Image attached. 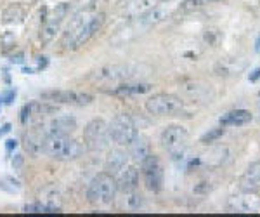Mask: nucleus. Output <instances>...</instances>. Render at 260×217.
Masks as SVG:
<instances>
[{"label":"nucleus","instance_id":"20","mask_svg":"<svg viewBox=\"0 0 260 217\" xmlns=\"http://www.w3.org/2000/svg\"><path fill=\"white\" fill-rule=\"evenodd\" d=\"M246 66V63L243 59H238V57H225V59H220L215 66L217 75H224V77H231V75H238L243 72Z\"/></svg>","mask_w":260,"mask_h":217},{"label":"nucleus","instance_id":"3","mask_svg":"<svg viewBox=\"0 0 260 217\" xmlns=\"http://www.w3.org/2000/svg\"><path fill=\"white\" fill-rule=\"evenodd\" d=\"M83 146L80 141L73 139L71 136H54L49 134L45 139L44 146V155L50 157L52 160L57 162H70L77 160L78 157H82Z\"/></svg>","mask_w":260,"mask_h":217},{"label":"nucleus","instance_id":"25","mask_svg":"<svg viewBox=\"0 0 260 217\" xmlns=\"http://www.w3.org/2000/svg\"><path fill=\"white\" fill-rule=\"evenodd\" d=\"M23 210L26 212V214H59L61 208L39 202V203H31V205H24Z\"/></svg>","mask_w":260,"mask_h":217},{"label":"nucleus","instance_id":"27","mask_svg":"<svg viewBox=\"0 0 260 217\" xmlns=\"http://www.w3.org/2000/svg\"><path fill=\"white\" fill-rule=\"evenodd\" d=\"M212 2H217V0H182L179 6V11L191 12L196 9H201V7L208 6V4H212Z\"/></svg>","mask_w":260,"mask_h":217},{"label":"nucleus","instance_id":"7","mask_svg":"<svg viewBox=\"0 0 260 217\" xmlns=\"http://www.w3.org/2000/svg\"><path fill=\"white\" fill-rule=\"evenodd\" d=\"M110 127L103 118H94L83 129V146L89 151H104L110 148Z\"/></svg>","mask_w":260,"mask_h":217},{"label":"nucleus","instance_id":"28","mask_svg":"<svg viewBox=\"0 0 260 217\" xmlns=\"http://www.w3.org/2000/svg\"><path fill=\"white\" fill-rule=\"evenodd\" d=\"M130 198H128V205L130 208H139L142 205V197H141V193H137L136 190L134 191H130Z\"/></svg>","mask_w":260,"mask_h":217},{"label":"nucleus","instance_id":"36","mask_svg":"<svg viewBox=\"0 0 260 217\" xmlns=\"http://www.w3.org/2000/svg\"><path fill=\"white\" fill-rule=\"evenodd\" d=\"M257 113H258V118H260V99H258V103H257Z\"/></svg>","mask_w":260,"mask_h":217},{"label":"nucleus","instance_id":"10","mask_svg":"<svg viewBox=\"0 0 260 217\" xmlns=\"http://www.w3.org/2000/svg\"><path fill=\"white\" fill-rule=\"evenodd\" d=\"M108 127H110L111 141L116 146H121V148H123V146H128L137 136L136 122H134L132 116L127 113L115 115V118L108 123Z\"/></svg>","mask_w":260,"mask_h":217},{"label":"nucleus","instance_id":"33","mask_svg":"<svg viewBox=\"0 0 260 217\" xmlns=\"http://www.w3.org/2000/svg\"><path fill=\"white\" fill-rule=\"evenodd\" d=\"M258 78H260V68H255L250 75V82H255V80H258Z\"/></svg>","mask_w":260,"mask_h":217},{"label":"nucleus","instance_id":"21","mask_svg":"<svg viewBox=\"0 0 260 217\" xmlns=\"http://www.w3.org/2000/svg\"><path fill=\"white\" fill-rule=\"evenodd\" d=\"M149 90H151L149 83H142V82L132 83V80H130V82H121L118 85H115V89L110 90V92L118 94V96H132V94H144V92H149Z\"/></svg>","mask_w":260,"mask_h":217},{"label":"nucleus","instance_id":"29","mask_svg":"<svg viewBox=\"0 0 260 217\" xmlns=\"http://www.w3.org/2000/svg\"><path fill=\"white\" fill-rule=\"evenodd\" d=\"M222 134H224V129H215V131H212L210 134L203 136V139H201V141H203V143H207V141H208V143H212L213 139H217V137L222 136Z\"/></svg>","mask_w":260,"mask_h":217},{"label":"nucleus","instance_id":"13","mask_svg":"<svg viewBox=\"0 0 260 217\" xmlns=\"http://www.w3.org/2000/svg\"><path fill=\"white\" fill-rule=\"evenodd\" d=\"M47 139V132L44 127H33L23 136V146L31 157L44 155V146Z\"/></svg>","mask_w":260,"mask_h":217},{"label":"nucleus","instance_id":"8","mask_svg":"<svg viewBox=\"0 0 260 217\" xmlns=\"http://www.w3.org/2000/svg\"><path fill=\"white\" fill-rule=\"evenodd\" d=\"M146 110H148L149 115H154V116L175 115L184 110V101L175 94L158 92V94H153L148 101H146Z\"/></svg>","mask_w":260,"mask_h":217},{"label":"nucleus","instance_id":"22","mask_svg":"<svg viewBox=\"0 0 260 217\" xmlns=\"http://www.w3.org/2000/svg\"><path fill=\"white\" fill-rule=\"evenodd\" d=\"M128 148H130L128 155L132 157L136 162H142V160H144V158L151 153L149 141L146 139V137L139 136V134H137V136H136V139H134L132 143L128 144Z\"/></svg>","mask_w":260,"mask_h":217},{"label":"nucleus","instance_id":"23","mask_svg":"<svg viewBox=\"0 0 260 217\" xmlns=\"http://www.w3.org/2000/svg\"><path fill=\"white\" fill-rule=\"evenodd\" d=\"M251 118H253V116H251L250 111H246V110H234V111H229V113L220 120V123H222V127H224V125L243 127V125L250 123Z\"/></svg>","mask_w":260,"mask_h":217},{"label":"nucleus","instance_id":"31","mask_svg":"<svg viewBox=\"0 0 260 217\" xmlns=\"http://www.w3.org/2000/svg\"><path fill=\"white\" fill-rule=\"evenodd\" d=\"M16 146H18V141H16V139H7L6 141V151L11 153L12 149H16Z\"/></svg>","mask_w":260,"mask_h":217},{"label":"nucleus","instance_id":"1","mask_svg":"<svg viewBox=\"0 0 260 217\" xmlns=\"http://www.w3.org/2000/svg\"><path fill=\"white\" fill-rule=\"evenodd\" d=\"M104 24L103 12H78L71 18L68 28L62 33L61 45L66 51H77L85 45Z\"/></svg>","mask_w":260,"mask_h":217},{"label":"nucleus","instance_id":"15","mask_svg":"<svg viewBox=\"0 0 260 217\" xmlns=\"http://www.w3.org/2000/svg\"><path fill=\"white\" fill-rule=\"evenodd\" d=\"M240 186L246 193L260 191V160L248 165V169L245 170V174L240 179Z\"/></svg>","mask_w":260,"mask_h":217},{"label":"nucleus","instance_id":"34","mask_svg":"<svg viewBox=\"0 0 260 217\" xmlns=\"http://www.w3.org/2000/svg\"><path fill=\"white\" fill-rule=\"evenodd\" d=\"M11 131V123H4L2 127H0V136H4V134H7V132Z\"/></svg>","mask_w":260,"mask_h":217},{"label":"nucleus","instance_id":"30","mask_svg":"<svg viewBox=\"0 0 260 217\" xmlns=\"http://www.w3.org/2000/svg\"><path fill=\"white\" fill-rule=\"evenodd\" d=\"M16 99V89H9L7 92H4L2 94V101L6 103V104H11L12 101Z\"/></svg>","mask_w":260,"mask_h":217},{"label":"nucleus","instance_id":"14","mask_svg":"<svg viewBox=\"0 0 260 217\" xmlns=\"http://www.w3.org/2000/svg\"><path fill=\"white\" fill-rule=\"evenodd\" d=\"M45 132L54 136H71L75 131H77V118L71 115H61L52 118L49 123L44 125Z\"/></svg>","mask_w":260,"mask_h":217},{"label":"nucleus","instance_id":"11","mask_svg":"<svg viewBox=\"0 0 260 217\" xmlns=\"http://www.w3.org/2000/svg\"><path fill=\"white\" fill-rule=\"evenodd\" d=\"M42 99L49 103L85 106V104L94 101V96L87 92H77V90H45V92H42Z\"/></svg>","mask_w":260,"mask_h":217},{"label":"nucleus","instance_id":"17","mask_svg":"<svg viewBox=\"0 0 260 217\" xmlns=\"http://www.w3.org/2000/svg\"><path fill=\"white\" fill-rule=\"evenodd\" d=\"M52 111H56V108L54 106H49V104H45L44 101H30L28 104H24L23 110H21L19 113V120L23 125H26L28 122H31L33 118H37V116L40 115H45V113H52Z\"/></svg>","mask_w":260,"mask_h":217},{"label":"nucleus","instance_id":"6","mask_svg":"<svg viewBox=\"0 0 260 217\" xmlns=\"http://www.w3.org/2000/svg\"><path fill=\"white\" fill-rule=\"evenodd\" d=\"M70 4L68 2H59L56 4V7L49 11V14L45 16L42 21V28H40V42L44 45H49L50 42L56 40L57 33L61 32V26L64 23V19L70 14Z\"/></svg>","mask_w":260,"mask_h":217},{"label":"nucleus","instance_id":"9","mask_svg":"<svg viewBox=\"0 0 260 217\" xmlns=\"http://www.w3.org/2000/svg\"><path fill=\"white\" fill-rule=\"evenodd\" d=\"M141 176L144 179V184L153 193H160L165 184V170H163L161 160L156 155L149 153L141 162Z\"/></svg>","mask_w":260,"mask_h":217},{"label":"nucleus","instance_id":"12","mask_svg":"<svg viewBox=\"0 0 260 217\" xmlns=\"http://www.w3.org/2000/svg\"><path fill=\"white\" fill-rule=\"evenodd\" d=\"M180 0H160L158 4H154L146 14L141 16L142 23L144 24H158L161 21H165L167 18H170L175 11L179 9Z\"/></svg>","mask_w":260,"mask_h":217},{"label":"nucleus","instance_id":"5","mask_svg":"<svg viewBox=\"0 0 260 217\" xmlns=\"http://www.w3.org/2000/svg\"><path fill=\"white\" fill-rule=\"evenodd\" d=\"M160 143L174 160H182L189 148V132L184 125H167L161 131Z\"/></svg>","mask_w":260,"mask_h":217},{"label":"nucleus","instance_id":"26","mask_svg":"<svg viewBox=\"0 0 260 217\" xmlns=\"http://www.w3.org/2000/svg\"><path fill=\"white\" fill-rule=\"evenodd\" d=\"M0 190L6 191V193H19L21 191V182L18 179L11 176H4L0 179Z\"/></svg>","mask_w":260,"mask_h":217},{"label":"nucleus","instance_id":"19","mask_svg":"<svg viewBox=\"0 0 260 217\" xmlns=\"http://www.w3.org/2000/svg\"><path fill=\"white\" fill-rule=\"evenodd\" d=\"M229 205L233 210L248 214V212H258L260 210V200L255 198L253 193H246L245 191V195H238V197L231 198Z\"/></svg>","mask_w":260,"mask_h":217},{"label":"nucleus","instance_id":"16","mask_svg":"<svg viewBox=\"0 0 260 217\" xmlns=\"http://www.w3.org/2000/svg\"><path fill=\"white\" fill-rule=\"evenodd\" d=\"M139 184V169L136 165H127L123 170L116 176V186L123 193H130Z\"/></svg>","mask_w":260,"mask_h":217},{"label":"nucleus","instance_id":"35","mask_svg":"<svg viewBox=\"0 0 260 217\" xmlns=\"http://www.w3.org/2000/svg\"><path fill=\"white\" fill-rule=\"evenodd\" d=\"M255 51L260 52V37H258V40H257V47H255Z\"/></svg>","mask_w":260,"mask_h":217},{"label":"nucleus","instance_id":"2","mask_svg":"<svg viewBox=\"0 0 260 217\" xmlns=\"http://www.w3.org/2000/svg\"><path fill=\"white\" fill-rule=\"evenodd\" d=\"M116 191V177L110 172H99L92 177L87 188V202L92 207H108L115 202Z\"/></svg>","mask_w":260,"mask_h":217},{"label":"nucleus","instance_id":"24","mask_svg":"<svg viewBox=\"0 0 260 217\" xmlns=\"http://www.w3.org/2000/svg\"><path fill=\"white\" fill-rule=\"evenodd\" d=\"M158 2H160V0H128L125 12H127L128 16H132V18H137V16L141 18L142 14H146V12Z\"/></svg>","mask_w":260,"mask_h":217},{"label":"nucleus","instance_id":"32","mask_svg":"<svg viewBox=\"0 0 260 217\" xmlns=\"http://www.w3.org/2000/svg\"><path fill=\"white\" fill-rule=\"evenodd\" d=\"M12 165H14V169H19V167L23 165V157H21V155H16V158L12 160Z\"/></svg>","mask_w":260,"mask_h":217},{"label":"nucleus","instance_id":"18","mask_svg":"<svg viewBox=\"0 0 260 217\" xmlns=\"http://www.w3.org/2000/svg\"><path fill=\"white\" fill-rule=\"evenodd\" d=\"M128 160H130V155L121 149V146L116 149H111L110 155L106 158V172H110L116 177L121 170L128 165Z\"/></svg>","mask_w":260,"mask_h":217},{"label":"nucleus","instance_id":"4","mask_svg":"<svg viewBox=\"0 0 260 217\" xmlns=\"http://www.w3.org/2000/svg\"><path fill=\"white\" fill-rule=\"evenodd\" d=\"M142 65H108L101 66L95 72H92L90 80L94 83H103V85H118L121 82H130L134 78H139Z\"/></svg>","mask_w":260,"mask_h":217}]
</instances>
